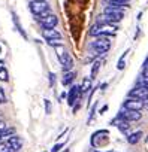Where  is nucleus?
I'll return each instance as SVG.
<instances>
[{
  "label": "nucleus",
  "instance_id": "42",
  "mask_svg": "<svg viewBox=\"0 0 148 152\" xmlns=\"http://www.w3.org/2000/svg\"><path fill=\"white\" fill-rule=\"evenodd\" d=\"M0 54H2V46H0Z\"/></svg>",
  "mask_w": 148,
  "mask_h": 152
},
{
  "label": "nucleus",
  "instance_id": "43",
  "mask_svg": "<svg viewBox=\"0 0 148 152\" xmlns=\"http://www.w3.org/2000/svg\"><path fill=\"white\" fill-rule=\"evenodd\" d=\"M43 152H45V151H43Z\"/></svg>",
  "mask_w": 148,
  "mask_h": 152
},
{
  "label": "nucleus",
  "instance_id": "28",
  "mask_svg": "<svg viewBox=\"0 0 148 152\" xmlns=\"http://www.w3.org/2000/svg\"><path fill=\"white\" fill-rule=\"evenodd\" d=\"M8 100H6V94H5V90L0 87V104L2 103H6Z\"/></svg>",
  "mask_w": 148,
  "mask_h": 152
},
{
  "label": "nucleus",
  "instance_id": "21",
  "mask_svg": "<svg viewBox=\"0 0 148 152\" xmlns=\"http://www.w3.org/2000/svg\"><path fill=\"white\" fill-rule=\"evenodd\" d=\"M0 81L2 82H8L9 81V73H8V69L0 66Z\"/></svg>",
  "mask_w": 148,
  "mask_h": 152
},
{
  "label": "nucleus",
  "instance_id": "18",
  "mask_svg": "<svg viewBox=\"0 0 148 152\" xmlns=\"http://www.w3.org/2000/svg\"><path fill=\"white\" fill-rule=\"evenodd\" d=\"M100 66H102L100 60H96V61L93 63V66H91V75H90L91 79H96V78H97V73H99V70H100Z\"/></svg>",
  "mask_w": 148,
  "mask_h": 152
},
{
  "label": "nucleus",
  "instance_id": "5",
  "mask_svg": "<svg viewBox=\"0 0 148 152\" xmlns=\"http://www.w3.org/2000/svg\"><path fill=\"white\" fill-rule=\"evenodd\" d=\"M82 99V91H81V85H70V91L67 94V104L69 106H75L77 102H80Z\"/></svg>",
  "mask_w": 148,
  "mask_h": 152
},
{
  "label": "nucleus",
  "instance_id": "3",
  "mask_svg": "<svg viewBox=\"0 0 148 152\" xmlns=\"http://www.w3.org/2000/svg\"><path fill=\"white\" fill-rule=\"evenodd\" d=\"M118 119H123V121H127V122H136L142 118V113L138 112V110H127V109H121L117 115Z\"/></svg>",
  "mask_w": 148,
  "mask_h": 152
},
{
  "label": "nucleus",
  "instance_id": "15",
  "mask_svg": "<svg viewBox=\"0 0 148 152\" xmlns=\"http://www.w3.org/2000/svg\"><path fill=\"white\" fill-rule=\"evenodd\" d=\"M124 11H126V8L106 5V6H105V9H103V14H121V15H124Z\"/></svg>",
  "mask_w": 148,
  "mask_h": 152
},
{
  "label": "nucleus",
  "instance_id": "8",
  "mask_svg": "<svg viewBox=\"0 0 148 152\" xmlns=\"http://www.w3.org/2000/svg\"><path fill=\"white\" fill-rule=\"evenodd\" d=\"M129 97H132V99H139V100H145V99H148V91H147L145 88L136 85L135 88H132V90L129 91Z\"/></svg>",
  "mask_w": 148,
  "mask_h": 152
},
{
  "label": "nucleus",
  "instance_id": "16",
  "mask_svg": "<svg viewBox=\"0 0 148 152\" xmlns=\"http://www.w3.org/2000/svg\"><path fill=\"white\" fill-rule=\"evenodd\" d=\"M91 81H93L91 78H84L82 79V82H81V91H82V94H85V93H88V91L93 90Z\"/></svg>",
  "mask_w": 148,
  "mask_h": 152
},
{
  "label": "nucleus",
  "instance_id": "7",
  "mask_svg": "<svg viewBox=\"0 0 148 152\" xmlns=\"http://www.w3.org/2000/svg\"><path fill=\"white\" fill-rule=\"evenodd\" d=\"M144 107H145L144 100H139V99H132V97H129V99H126V102L123 103V109H127V110H138V112H141Z\"/></svg>",
  "mask_w": 148,
  "mask_h": 152
},
{
  "label": "nucleus",
  "instance_id": "31",
  "mask_svg": "<svg viewBox=\"0 0 148 152\" xmlns=\"http://www.w3.org/2000/svg\"><path fill=\"white\" fill-rule=\"evenodd\" d=\"M6 128H8V127H6V124H5L2 119H0V133H2L3 130H6Z\"/></svg>",
  "mask_w": 148,
  "mask_h": 152
},
{
  "label": "nucleus",
  "instance_id": "23",
  "mask_svg": "<svg viewBox=\"0 0 148 152\" xmlns=\"http://www.w3.org/2000/svg\"><path fill=\"white\" fill-rule=\"evenodd\" d=\"M14 134H15V130H14V128H6V130H3L2 133H0V137L5 139V137H11V136H14Z\"/></svg>",
  "mask_w": 148,
  "mask_h": 152
},
{
  "label": "nucleus",
  "instance_id": "37",
  "mask_svg": "<svg viewBox=\"0 0 148 152\" xmlns=\"http://www.w3.org/2000/svg\"><path fill=\"white\" fill-rule=\"evenodd\" d=\"M106 87H108V84H106V82H103V84H102V85H100V88H102V90H105V88H106Z\"/></svg>",
  "mask_w": 148,
  "mask_h": 152
},
{
  "label": "nucleus",
  "instance_id": "39",
  "mask_svg": "<svg viewBox=\"0 0 148 152\" xmlns=\"http://www.w3.org/2000/svg\"><path fill=\"white\" fill-rule=\"evenodd\" d=\"M144 66H148V57L145 58V61H144Z\"/></svg>",
  "mask_w": 148,
  "mask_h": 152
},
{
  "label": "nucleus",
  "instance_id": "30",
  "mask_svg": "<svg viewBox=\"0 0 148 152\" xmlns=\"http://www.w3.org/2000/svg\"><path fill=\"white\" fill-rule=\"evenodd\" d=\"M48 76H49V85H51V87H54V84H55V75L51 72Z\"/></svg>",
  "mask_w": 148,
  "mask_h": 152
},
{
  "label": "nucleus",
  "instance_id": "26",
  "mask_svg": "<svg viewBox=\"0 0 148 152\" xmlns=\"http://www.w3.org/2000/svg\"><path fill=\"white\" fill-rule=\"evenodd\" d=\"M43 104H45V112H46V113L49 115V113L52 112V107H51V102H49L48 99H45V100H43Z\"/></svg>",
  "mask_w": 148,
  "mask_h": 152
},
{
  "label": "nucleus",
  "instance_id": "35",
  "mask_svg": "<svg viewBox=\"0 0 148 152\" xmlns=\"http://www.w3.org/2000/svg\"><path fill=\"white\" fill-rule=\"evenodd\" d=\"M64 99H67V94L66 93H61L60 94V100H64Z\"/></svg>",
  "mask_w": 148,
  "mask_h": 152
},
{
  "label": "nucleus",
  "instance_id": "9",
  "mask_svg": "<svg viewBox=\"0 0 148 152\" xmlns=\"http://www.w3.org/2000/svg\"><path fill=\"white\" fill-rule=\"evenodd\" d=\"M8 145L15 151V152H18L21 148H23V145H24V142H23V139L20 137V136H17V134H14V136H11L9 139H8Z\"/></svg>",
  "mask_w": 148,
  "mask_h": 152
},
{
  "label": "nucleus",
  "instance_id": "2",
  "mask_svg": "<svg viewBox=\"0 0 148 152\" xmlns=\"http://www.w3.org/2000/svg\"><path fill=\"white\" fill-rule=\"evenodd\" d=\"M111 48V40L108 36H97L93 42H91V49L93 52H96L97 55L108 52Z\"/></svg>",
  "mask_w": 148,
  "mask_h": 152
},
{
  "label": "nucleus",
  "instance_id": "32",
  "mask_svg": "<svg viewBox=\"0 0 148 152\" xmlns=\"http://www.w3.org/2000/svg\"><path fill=\"white\" fill-rule=\"evenodd\" d=\"M109 2H121V3H129V0H105V3H109Z\"/></svg>",
  "mask_w": 148,
  "mask_h": 152
},
{
  "label": "nucleus",
  "instance_id": "34",
  "mask_svg": "<svg viewBox=\"0 0 148 152\" xmlns=\"http://www.w3.org/2000/svg\"><path fill=\"white\" fill-rule=\"evenodd\" d=\"M80 107H81V104H80V103H77L75 106H73V112H75V113H77V112L80 110Z\"/></svg>",
  "mask_w": 148,
  "mask_h": 152
},
{
  "label": "nucleus",
  "instance_id": "10",
  "mask_svg": "<svg viewBox=\"0 0 148 152\" xmlns=\"http://www.w3.org/2000/svg\"><path fill=\"white\" fill-rule=\"evenodd\" d=\"M117 118V116H115ZM115 127L120 130V133L121 134H124V136H129L132 131H130V124L127 122V121H123V119H118L117 118V124H115Z\"/></svg>",
  "mask_w": 148,
  "mask_h": 152
},
{
  "label": "nucleus",
  "instance_id": "14",
  "mask_svg": "<svg viewBox=\"0 0 148 152\" xmlns=\"http://www.w3.org/2000/svg\"><path fill=\"white\" fill-rule=\"evenodd\" d=\"M142 136H144V133H142L141 130L133 131V133H130V134L127 136V142H129L130 145H136V143H139V140L142 139Z\"/></svg>",
  "mask_w": 148,
  "mask_h": 152
},
{
  "label": "nucleus",
  "instance_id": "1",
  "mask_svg": "<svg viewBox=\"0 0 148 152\" xmlns=\"http://www.w3.org/2000/svg\"><path fill=\"white\" fill-rule=\"evenodd\" d=\"M117 30H118V27L115 26V24H100V26H94V27H91V30H90V34L91 36H114L115 33H117Z\"/></svg>",
  "mask_w": 148,
  "mask_h": 152
},
{
  "label": "nucleus",
  "instance_id": "36",
  "mask_svg": "<svg viewBox=\"0 0 148 152\" xmlns=\"http://www.w3.org/2000/svg\"><path fill=\"white\" fill-rule=\"evenodd\" d=\"M106 110H108V104H105V106H103V107L100 109V113H105Z\"/></svg>",
  "mask_w": 148,
  "mask_h": 152
},
{
  "label": "nucleus",
  "instance_id": "38",
  "mask_svg": "<svg viewBox=\"0 0 148 152\" xmlns=\"http://www.w3.org/2000/svg\"><path fill=\"white\" fill-rule=\"evenodd\" d=\"M144 104H145V107L148 109V99H145V100H144Z\"/></svg>",
  "mask_w": 148,
  "mask_h": 152
},
{
  "label": "nucleus",
  "instance_id": "25",
  "mask_svg": "<svg viewBox=\"0 0 148 152\" xmlns=\"http://www.w3.org/2000/svg\"><path fill=\"white\" fill-rule=\"evenodd\" d=\"M63 148H64V143H63V142H58V143H55V145L52 146L51 152H60Z\"/></svg>",
  "mask_w": 148,
  "mask_h": 152
},
{
  "label": "nucleus",
  "instance_id": "22",
  "mask_svg": "<svg viewBox=\"0 0 148 152\" xmlns=\"http://www.w3.org/2000/svg\"><path fill=\"white\" fill-rule=\"evenodd\" d=\"M127 52H129V49L120 57V60H118V64H117V69L118 70H123L124 69V66H126V61H124V58H126V55H127Z\"/></svg>",
  "mask_w": 148,
  "mask_h": 152
},
{
  "label": "nucleus",
  "instance_id": "40",
  "mask_svg": "<svg viewBox=\"0 0 148 152\" xmlns=\"http://www.w3.org/2000/svg\"><path fill=\"white\" fill-rule=\"evenodd\" d=\"M32 2H46V0H32Z\"/></svg>",
  "mask_w": 148,
  "mask_h": 152
},
{
  "label": "nucleus",
  "instance_id": "19",
  "mask_svg": "<svg viewBox=\"0 0 148 152\" xmlns=\"http://www.w3.org/2000/svg\"><path fill=\"white\" fill-rule=\"evenodd\" d=\"M54 51H55V54H57L58 60H60V58H63V57L67 54V51H66V48H64V45H63V43H61V45L54 46Z\"/></svg>",
  "mask_w": 148,
  "mask_h": 152
},
{
  "label": "nucleus",
  "instance_id": "13",
  "mask_svg": "<svg viewBox=\"0 0 148 152\" xmlns=\"http://www.w3.org/2000/svg\"><path fill=\"white\" fill-rule=\"evenodd\" d=\"M75 73H73L72 70L70 72H64L63 75V79H61V84L63 87H67V85H73V81H75Z\"/></svg>",
  "mask_w": 148,
  "mask_h": 152
},
{
  "label": "nucleus",
  "instance_id": "29",
  "mask_svg": "<svg viewBox=\"0 0 148 152\" xmlns=\"http://www.w3.org/2000/svg\"><path fill=\"white\" fill-rule=\"evenodd\" d=\"M96 107H97V104H94V106L91 107V112H90V116H88V122H91V121L94 119V115H96Z\"/></svg>",
  "mask_w": 148,
  "mask_h": 152
},
{
  "label": "nucleus",
  "instance_id": "41",
  "mask_svg": "<svg viewBox=\"0 0 148 152\" xmlns=\"http://www.w3.org/2000/svg\"><path fill=\"white\" fill-rule=\"evenodd\" d=\"M61 152H69V149H64V151H61Z\"/></svg>",
  "mask_w": 148,
  "mask_h": 152
},
{
  "label": "nucleus",
  "instance_id": "17",
  "mask_svg": "<svg viewBox=\"0 0 148 152\" xmlns=\"http://www.w3.org/2000/svg\"><path fill=\"white\" fill-rule=\"evenodd\" d=\"M12 21H14V24H15L17 30L20 31V34H21V36H23L24 39H27V34H26L24 28L21 27V24H20V20H18V17H17V14H15V12H12Z\"/></svg>",
  "mask_w": 148,
  "mask_h": 152
},
{
  "label": "nucleus",
  "instance_id": "11",
  "mask_svg": "<svg viewBox=\"0 0 148 152\" xmlns=\"http://www.w3.org/2000/svg\"><path fill=\"white\" fill-rule=\"evenodd\" d=\"M42 36L46 40H52V39H61V34L55 30V28H43L42 30Z\"/></svg>",
  "mask_w": 148,
  "mask_h": 152
},
{
  "label": "nucleus",
  "instance_id": "24",
  "mask_svg": "<svg viewBox=\"0 0 148 152\" xmlns=\"http://www.w3.org/2000/svg\"><path fill=\"white\" fill-rule=\"evenodd\" d=\"M0 152H15V151L8 145V142H2L0 143Z\"/></svg>",
  "mask_w": 148,
  "mask_h": 152
},
{
  "label": "nucleus",
  "instance_id": "12",
  "mask_svg": "<svg viewBox=\"0 0 148 152\" xmlns=\"http://www.w3.org/2000/svg\"><path fill=\"white\" fill-rule=\"evenodd\" d=\"M60 63H61V67H63V72H70L72 67H73V60L69 54H66L63 58H60Z\"/></svg>",
  "mask_w": 148,
  "mask_h": 152
},
{
  "label": "nucleus",
  "instance_id": "33",
  "mask_svg": "<svg viewBox=\"0 0 148 152\" xmlns=\"http://www.w3.org/2000/svg\"><path fill=\"white\" fill-rule=\"evenodd\" d=\"M142 75L148 78V66H144V69H142Z\"/></svg>",
  "mask_w": 148,
  "mask_h": 152
},
{
  "label": "nucleus",
  "instance_id": "4",
  "mask_svg": "<svg viewBox=\"0 0 148 152\" xmlns=\"http://www.w3.org/2000/svg\"><path fill=\"white\" fill-rule=\"evenodd\" d=\"M30 11H32L33 15H36L38 18L51 12V11H49V5H48L46 2H32V3H30Z\"/></svg>",
  "mask_w": 148,
  "mask_h": 152
},
{
  "label": "nucleus",
  "instance_id": "27",
  "mask_svg": "<svg viewBox=\"0 0 148 152\" xmlns=\"http://www.w3.org/2000/svg\"><path fill=\"white\" fill-rule=\"evenodd\" d=\"M46 42H48V45H49V46H52V48H54V46H57V45H61V43H63V42H61V39H52V40H46Z\"/></svg>",
  "mask_w": 148,
  "mask_h": 152
},
{
  "label": "nucleus",
  "instance_id": "20",
  "mask_svg": "<svg viewBox=\"0 0 148 152\" xmlns=\"http://www.w3.org/2000/svg\"><path fill=\"white\" fill-rule=\"evenodd\" d=\"M136 85H139V87H142V88H145L148 91V78L144 76V75H141L138 78V81H136Z\"/></svg>",
  "mask_w": 148,
  "mask_h": 152
},
{
  "label": "nucleus",
  "instance_id": "6",
  "mask_svg": "<svg viewBox=\"0 0 148 152\" xmlns=\"http://www.w3.org/2000/svg\"><path fill=\"white\" fill-rule=\"evenodd\" d=\"M39 23H40V26H42L43 28H55V26L58 24V18H57L55 14L49 12V14H46V15L39 17Z\"/></svg>",
  "mask_w": 148,
  "mask_h": 152
}]
</instances>
